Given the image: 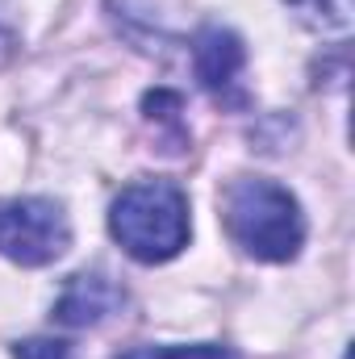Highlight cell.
I'll return each instance as SVG.
<instances>
[{"mask_svg":"<svg viewBox=\"0 0 355 359\" xmlns=\"http://www.w3.org/2000/svg\"><path fill=\"white\" fill-rule=\"evenodd\" d=\"M222 222H226V234L264 264H288L305 243L301 205L276 180H234L222 196Z\"/></svg>","mask_w":355,"mask_h":359,"instance_id":"obj_1","label":"cell"},{"mask_svg":"<svg viewBox=\"0 0 355 359\" xmlns=\"http://www.w3.org/2000/svg\"><path fill=\"white\" fill-rule=\"evenodd\" d=\"M109 230L138 264H168L188 243V196L172 180H134L109 209Z\"/></svg>","mask_w":355,"mask_h":359,"instance_id":"obj_2","label":"cell"},{"mask_svg":"<svg viewBox=\"0 0 355 359\" xmlns=\"http://www.w3.org/2000/svg\"><path fill=\"white\" fill-rule=\"evenodd\" d=\"M72 247V226L63 205L46 196L0 201V255L21 268H46Z\"/></svg>","mask_w":355,"mask_h":359,"instance_id":"obj_3","label":"cell"},{"mask_svg":"<svg viewBox=\"0 0 355 359\" xmlns=\"http://www.w3.org/2000/svg\"><path fill=\"white\" fill-rule=\"evenodd\" d=\"M192 67H196V80L201 88L209 92L217 104H247V92H243V67H247V50H243V38L222 29V25H205L192 42Z\"/></svg>","mask_w":355,"mask_h":359,"instance_id":"obj_4","label":"cell"},{"mask_svg":"<svg viewBox=\"0 0 355 359\" xmlns=\"http://www.w3.org/2000/svg\"><path fill=\"white\" fill-rule=\"evenodd\" d=\"M126 305V292L113 276L105 271H76L67 280V288L55 301V322L59 326H100L105 318H113Z\"/></svg>","mask_w":355,"mask_h":359,"instance_id":"obj_5","label":"cell"},{"mask_svg":"<svg viewBox=\"0 0 355 359\" xmlns=\"http://www.w3.org/2000/svg\"><path fill=\"white\" fill-rule=\"evenodd\" d=\"M117 359H239L230 347H213V343H196V347H130Z\"/></svg>","mask_w":355,"mask_h":359,"instance_id":"obj_6","label":"cell"},{"mask_svg":"<svg viewBox=\"0 0 355 359\" xmlns=\"http://www.w3.org/2000/svg\"><path fill=\"white\" fill-rule=\"evenodd\" d=\"M301 21L318 29H343L347 25V0H288Z\"/></svg>","mask_w":355,"mask_h":359,"instance_id":"obj_7","label":"cell"},{"mask_svg":"<svg viewBox=\"0 0 355 359\" xmlns=\"http://www.w3.org/2000/svg\"><path fill=\"white\" fill-rule=\"evenodd\" d=\"M142 109H147V117L151 121H159V126H176L180 134H184V121H180V96L176 92H147V100H142Z\"/></svg>","mask_w":355,"mask_h":359,"instance_id":"obj_8","label":"cell"},{"mask_svg":"<svg viewBox=\"0 0 355 359\" xmlns=\"http://www.w3.org/2000/svg\"><path fill=\"white\" fill-rule=\"evenodd\" d=\"M17 359H72V347L59 343V339H25L13 347Z\"/></svg>","mask_w":355,"mask_h":359,"instance_id":"obj_9","label":"cell"},{"mask_svg":"<svg viewBox=\"0 0 355 359\" xmlns=\"http://www.w3.org/2000/svg\"><path fill=\"white\" fill-rule=\"evenodd\" d=\"M4 50H8V34L0 29V55H4Z\"/></svg>","mask_w":355,"mask_h":359,"instance_id":"obj_10","label":"cell"}]
</instances>
